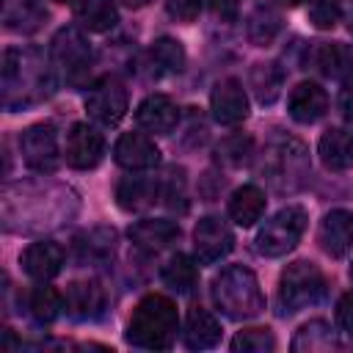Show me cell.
Segmentation results:
<instances>
[{
    "instance_id": "obj_6",
    "label": "cell",
    "mask_w": 353,
    "mask_h": 353,
    "mask_svg": "<svg viewBox=\"0 0 353 353\" xmlns=\"http://www.w3.org/2000/svg\"><path fill=\"white\" fill-rule=\"evenodd\" d=\"M325 295V276L314 262L298 259L284 268L279 279V306L281 314H295L306 306H314Z\"/></svg>"
},
{
    "instance_id": "obj_13",
    "label": "cell",
    "mask_w": 353,
    "mask_h": 353,
    "mask_svg": "<svg viewBox=\"0 0 353 353\" xmlns=\"http://www.w3.org/2000/svg\"><path fill=\"white\" fill-rule=\"evenodd\" d=\"M210 108H212V116L218 124H226V127L240 124L248 116V97H245L243 83L234 77L218 80L210 94Z\"/></svg>"
},
{
    "instance_id": "obj_46",
    "label": "cell",
    "mask_w": 353,
    "mask_h": 353,
    "mask_svg": "<svg viewBox=\"0 0 353 353\" xmlns=\"http://www.w3.org/2000/svg\"><path fill=\"white\" fill-rule=\"evenodd\" d=\"M350 30H353V22H350Z\"/></svg>"
},
{
    "instance_id": "obj_33",
    "label": "cell",
    "mask_w": 353,
    "mask_h": 353,
    "mask_svg": "<svg viewBox=\"0 0 353 353\" xmlns=\"http://www.w3.org/2000/svg\"><path fill=\"white\" fill-rule=\"evenodd\" d=\"M281 30V17L279 11L268 8V6H259L251 17H248V39L256 44V47H265L270 44Z\"/></svg>"
},
{
    "instance_id": "obj_28",
    "label": "cell",
    "mask_w": 353,
    "mask_h": 353,
    "mask_svg": "<svg viewBox=\"0 0 353 353\" xmlns=\"http://www.w3.org/2000/svg\"><path fill=\"white\" fill-rule=\"evenodd\" d=\"M116 248V232L110 226H94L74 237V251L80 262H105Z\"/></svg>"
},
{
    "instance_id": "obj_20",
    "label": "cell",
    "mask_w": 353,
    "mask_h": 353,
    "mask_svg": "<svg viewBox=\"0 0 353 353\" xmlns=\"http://www.w3.org/2000/svg\"><path fill=\"white\" fill-rule=\"evenodd\" d=\"M290 116L301 124H314L325 116L328 110V94L317 83H298L290 94Z\"/></svg>"
},
{
    "instance_id": "obj_32",
    "label": "cell",
    "mask_w": 353,
    "mask_h": 353,
    "mask_svg": "<svg viewBox=\"0 0 353 353\" xmlns=\"http://www.w3.org/2000/svg\"><path fill=\"white\" fill-rule=\"evenodd\" d=\"M331 347H336V339L325 320H312V323L301 325V331L292 339V350H309V353L317 350L320 353V350H331Z\"/></svg>"
},
{
    "instance_id": "obj_36",
    "label": "cell",
    "mask_w": 353,
    "mask_h": 353,
    "mask_svg": "<svg viewBox=\"0 0 353 353\" xmlns=\"http://www.w3.org/2000/svg\"><path fill=\"white\" fill-rule=\"evenodd\" d=\"M339 17H342V11H339L336 0H312V6H309V22L320 30L334 28L339 22Z\"/></svg>"
},
{
    "instance_id": "obj_35",
    "label": "cell",
    "mask_w": 353,
    "mask_h": 353,
    "mask_svg": "<svg viewBox=\"0 0 353 353\" xmlns=\"http://www.w3.org/2000/svg\"><path fill=\"white\" fill-rule=\"evenodd\" d=\"M232 350H237V353H270V350H276V336L270 328H245L232 339Z\"/></svg>"
},
{
    "instance_id": "obj_41",
    "label": "cell",
    "mask_w": 353,
    "mask_h": 353,
    "mask_svg": "<svg viewBox=\"0 0 353 353\" xmlns=\"http://www.w3.org/2000/svg\"><path fill=\"white\" fill-rule=\"evenodd\" d=\"M212 11L221 19H234V0H212Z\"/></svg>"
},
{
    "instance_id": "obj_21",
    "label": "cell",
    "mask_w": 353,
    "mask_h": 353,
    "mask_svg": "<svg viewBox=\"0 0 353 353\" xmlns=\"http://www.w3.org/2000/svg\"><path fill=\"white\" fill-rule=\"evenodd\" d=\"M309 61L314 63V69L331 80H347L353 74V50L347 44L339 41H320Z\"/></svg>"
},
{
    "instance_id": "obj_45",
    "label": "cell",
    "mask_w": 353,
    "mask_h": 353,
    "mask_svg": "<svg viewBox=\"0 0 353 353\" xmlns=\"http://www.w3.org/2000/svg\"><path fill=\"white\" fill-rule=\"evenodd\" d=\"M350 279H353V265H350Z\"/></svg>"
},
{
    "instance_id": "obj_12",
    "label": "cell",
    "mask_w": 353,
    "mask_h": 353,
    "mask_svg": "<svg viewBox=\"0 0 353 353\" xmlns=\"http://www.w3.org/2000/svg\"><path fill=\"white\" fill-rule=\"evenodd\" d=\"M234 248V234L232 229L221 221V218H201L193 229V251H196V262L201 265H212L218 259H223L229 251Z\"/></svg>"
},
{
    "instance_id": "obj_7",
    "label": "cell",
    "mask_w": 353,
    "mask_h": 353,
    "mask_svg": "<svg viewBox=\"0 0 353 353\" xmlns=\"http://www.w3.org/2000/svg\"><path fill=\"white\" fill-rule=\"evenodd\" d=\"M306 221H309V215H306V210L301 204H290V207L279 210L259 229V234H256V251L262 256H284L303 237Z\"/></svg>"
},
{
    "instance_id": "obj_25",
    "label": "cell",
    "mask_w": 353,
    "mask_h": 353,
    "mask_svg": "<svg viewBox=\"0 0 353 353\" xmlns=\"http://www.w3.org/2000/svg\"><path fill=\"white\" fill-rule=\"evenodd\" d=\"M47 22L44 6L36 0H3V25L14 33H36Z\"/></svg>"
},
{
    "instance_id": "obj_30",
    "label": "cell",
    "mask_w": 353,
    "mask_h": 353,
    "mask_svg": "<svg viewBox=\"0 0 353 353\" xmlns=\"http://www.w3.org/2000/svg\"><path fill=\"white\" fill-rule=\"evenodd\" d=\"M146 58H149V66H152L154 74H176L185 66V50H182V44L176 39H168V36L154 39L152 47H149V52H146Z\"/></svg>"
},
{
    "instance_id": "obj_18",
    "label": "cell",
    "mask_w": 353,
    "mask_h": 353,
    "mask_svg": "<svg viewBox=\"0 0 353 353\" xmlns=\"http://www.w3.org/2000/svg\"><path fill=\"white\" fill-rule=\"evenodd\" d=\"M127 234H130L135 248L154 254V251H163L179 240V223H174L168 218H146V221L132 223Z\"/></svg>"
},
{
    "instance_id": "obj_15",
    "label": "cell",
    "mask_w": 353,
    "mask_h": 353,
    "mask_svg": "<svg viewBox=\"0 0 353 353\" xmlns=\"http://www.w3.org/2000/svg\"><path fill=\"white\" fill-rule=\"evenodd\" d=\"M63 262H66V251H63L58 243H52V240L30 243V245L22 251V256H19L22 270H25L30 279H36V281H47V279L58 276L61 268H63Z\"/></svg>"
},
{
    "instance_id": "obj_43",
    "label": "cell",
    "mask_w": 353,
    "mask_h": 353,
    "mask_svg": "<svg viewBox=\"0 0 353 353\" xmlns=\"http://www.w3.org/2000/svg\"><path fill=\"white\" fill-rule=\"evenodd\" d=\"M284 6H301V3H306V0H281Z\"/></svg>"
},
{
    "instance_id": "obj_39",
    "label": "cell",
    "mask_w": 353,
    "mask_h": 353,
    "mask_svg": "<svg viewBox=\"0 0 353 353\" xmlns=\"http://www.w3.org/2000/svg\"><path fill=\"white\" fill-rule=\"evenodd\" d=\"M336 323L342 331L353 334V292H345L336 303Z\"/></svg>"
},
{
    "instance_id": "obj_1",
    "label": "cell",
    "mask_w": 353,
    "mask_h": 353,
    "mask_svg": "<svg viewBox=\"0 0 353 353\" xmlns=\"http://www.w3.org/2000/svg\"><path fill=\"white\" fill-rule=\"evenodd\" d=\"M77 212V196L63 185L25 182L3 190V223L11 232H39L61 226Z\"/></svg>"
},
{
    "instance_id": "obj_37",
    "label": "cell",
    "mask_w": 353,
    "mask_h": 353,
    "mask_svg": "<svg viewBox=\"0 0 353 353\" xmlns=\"http://www.w3.org/2000/svg\"><path fill=\"white\" fill-rule=\"evenodd\" d=\"M248 149H251V141L243 138V135H234V138H226L221 146H218V157L229 165H240L245 157H248Z\"/></svg>"
},
{
    "instance_id": "obj_23",
    "label": "cell",
    "mask_w": 353,
    "mask_h": 353,
    "mask_svg": "<svg viewBox=\"0 0 353 353\" xmlns=\"http://www.w3.org/2000/svg\"><path fill=\"white\" fill-rule=\"evenodd\" d=\"M185 345L190 350H207V347H215L218 339H221V323L215 320V314H210L207 309L201 306H193L185 317Z\"/></svg>"
},
{
    "instance_id": "obj_26",
    "label": "cell",
    "mask_w": 353,
    "mask_h": 353,
    "mask_svg": "<svg viewBox=\"0 0 353 353\" xmlns=\"http://www.w3.org/2000/svg\"><path fill=\"white\" fill-rule=\"evenodd\" d=\"M265 193L256 185H243L229 199V218L237 226H254L265 215Z\"/></svg>"
},
{
    "instance_id": "obj_14",
    "label": "cell",
    "mask_w": 353,
    "mask_h": 353,
    "mask_svg": "<svg viewBox=\"0 0 353 353\" xmlns=\"http://www.w3.org/2000/svg\"><path fill=\"white\" fill-rule=\"evenodd\" d=\"M113 157L127 171H149L160 163V149L143 132H124L113 146Z\"/></svg>"
},
{
    "instance_id": "obj_4",
    "label": "cell",
    "mask_w": 353,
    "mask_h": 353,
    "mask_svg": "<svg viewBox=\"0 0 353 353\" xmlns=\"http://www.w3.org/2000/svg\"><path fill=\"white\" fill-rule=\"evenodd\" d=\"M212 301L221 309V314L232 320H248L265 309V295L259 290V281L254 270L243 265H229L215 276Z\"/></svg>"
},
{
    "instance_id": "obj_11",
    "label": "cell",
    "mask_w": 353,
    "mask_h": 353,
    "mask_svg": "<svg viewBox=\"0 0 353 353\" xmlns=\"http://www.w3.org/2000/svg\"><path fill=\"white\" fill-rule=\"evenodd\" d=\"M105 154V138L99 130H94L91 124H72V130L66 132V143H63V157L72 168L77 171H88L94 165H99Z\"/></svg>"
},
{
    "instance_id": "obj_22",
    "label": "cell",
    "mask_w": 353,
    "mask_h": 353,
    "mask_svg": "<svg viewBox=\"0 0 353 353\" xmlns=\"http://www.w3.org/2000/svg\"><path fill=\"white\" fill-rule=\"evenodd\" d=\"M160 199V182L146 176H124L116 185V201L127 212H141Z\"/></svg>"
},
{
    "instance_id": "obj_27",
    "label": "cell",
    "mask_w": 353,
    "mask_h": 353,
    "mask_svg": "<svg viewBox=\"0 0 353 353\" xmlns=\"http://www.w3.org/2000/svg\"><path fill=\"white\" fill-rule=\"evenodd\" d=\"M248 83H251V91H254L259 105H273L281 97V88H284V69L273 61L254 63L251 74H248Z\"/></svg>"
},
{
    "instance_id": "obj_31",
    "label": "cell",
    "mask_w": 353,
    "mask_h": 353,
    "mask_svg": "<svg viewBox=\"0 0 353 353\" xmlns=\"http://www.w3.org/2000/svg\"><path fill=\"white\" fill-rule=\"evenodd\" d=\"M160 279H163V284L171 287L174 292L185 295V292H190V290L196 287L199 270H196V262H193L188 254H174V256L163 265Z\"/></svg>"
},
{
    "instance_id": "obj_8",
    "label": "cell",
    "mask_w": 353,
    "mask_h": 353,
    "mask_svg": "<svg viewBox=\"0 0 353 353\" xmlns=\"http://www.w3.org/2000/svg\"><path fill=\"white\" fill-rule=\"evenodd\" d=\"M52 58L61 66V72L66 74V80L74 83V85H80L88 77V69H91V58L94 55H91V47L83 39L80 30L61 28L55 33V39H52Z\"/></svg>"
},
{
    "instance_id": "obj_16",
    "label": "cell",
    "mask_w": 353,
    "mask_h": 353,
    "mask_svg": "<svg viewBox=\"0 0 353 353\" xmlns=\"http://www.w3.org/2000/svg\"><path fill=\"white\" fill-rule=\"evenodd\" d=\"M135 121H138V127H143V130H149L154 135H168L179 124V108L165 94H149L138 105Z\"/></svg>"
},
{
    "instance_id": "obj_34",
    "label": "cell",
    "mask_w": 353,
    "mask_h": 353,
    "mask_svg": "<svg viewBox=\"0 0 353 353\" xmlns=\"http://www.w3.org/2000/svg\"><path fill=\"white\" fill-rule=\"evenodd\" d=\"M28 309H30V314H33L39 323H52V320L61 314V309H63V295H61L55 287L41 284V287H36V290L30 292Z\"/></svg>"
},
{
    "instance_id": "obj_19",
    "label": "cell",
    "mask_w": 353,
    "mask_h": 353,
    "mask_svg": "<svg viewBox=\"0 0 353 353\" xmlns=\"http://www.w3.org/2000/svg\"><path fill=\"white\" fill-rule=\"evenodd\" d=\"M63 309L74 320H94L105 309V290L97 281H72L63 292Z\"/></svg>"
},
{
    "instance_id": "obj_44",
    "label": "cell",
    "mask_w": 353,
    "mask_h": 353,
    "mask_svg": "<svg viewBox=\"0 0 353 353\" xmlns=\"http://www.w3.org/2000/svg\"><path fill=\"white\" fill-rule=\"evenodd\" d=\"M55 3H72V6H77V0H55Z\"/></svg>"
},
{
    "instance_id": "obj_3",
    "label": "cell",
    "mask_w": 353,
    "mask_h": 353,
    "mask_svg": "<svg viewBox=\"0 0 353 353\" xmlns=\"http://www.w3.org/2000/svg\"><path fill=\"white\" fill-rule=\"evenodd\" d=\"M176 325L179 314L174 301L152 292L135 303L127 325V342L143 350H168L176 339Z\"/></svg>"
},
{
    "instance_id": "obj_5",
    "label": "cell",
    "mask_w": 353,
    "mask_h": 353,
    "mask_svg": "<svg viewBox=\"0 0 353 353\" xmlns=\"http://www.w3.org/2000/svg\"><path fill=\"white\" fill-rule=\"evenodd\" d=\"M259 168L273 190H298L309 176V152L301 141L281 138L265 152Z\"/></svg>"
},
{
    "instance_id": "obj_9",
    "label": "cell",
    "mask_w": 353,
    "mask_h": 353,
    "mask_svg": "<svg viewBox=\"0 0 353 353\" xmlns=\"http://www.w3.org/2000/svg\"><path fill=\"white\" fill-rule=\"evenodd\" d=\"M19 152L28 168L39 174H50L61 163V149H58V132L52 124H30L19 135Z\"/></svg>"
},
{
    "instance_id": "obj_10",
    "label": "cell",
    "mask_w": 353,
    "mask_h": 353,
    "mask_svg": "<svg viewBox=\"0 0 353 353\" xmlns=\"http://www.w3.org/2000/svg\"><path fill=\"white\" fill-rule=\"evenodd\" d=\"M85 110L99 124H119L124 119V113H127V91H124V85L119 80H113V77H102L99 83H94L88 88Z\"/></svg>"
},
{
    "instance_id": "obj_29",
    "label": "cell",
    "mask_w": 353,
    "mask_h": 353,
    "mask_svg": "<svg viewBox=\"0 0 353 353\" xmlns=\"http://www.w3.org/2000/svg\"><path fill=\"white\" fill-rule=\"evenodd\" d=\"M74 19L83 30L102 33L119 22V11H116L113 0H80L74 6Z\"/></svg>"
},
{
    "instance_id": "obj_24",
    "label": "cell",
    "mask_w": 353,
    "mask_h": 353,
    "mask_svg": "<svg viewBox=\"0 0 353 353\" xmlns=\"http://www.w3.org/2000/svg\"><path fill=\"white\" fill-rule=\"evenodd\" d=\"M320 160L325 163V168L331 171H347L353 168V132L331 127L323 132L320 143H317Z\"/></svg>"
},
{
    "instance_id": "obj_17",
    "label": "cell",
    "mask_w": 353,
    "mask_h": 353,
    "mask_svg": "<svg viewBox=\"0 0 353 353\" xmlns=\"http://www.w3.org/2000/svg\"><path fill=\"white\" fill-rule=\"evenodd\" d=\"M317 240H320L325 254L345 256L353 248V212L350 210H331L320 221Z\"/></svg>"
},
{
    "instance_id": "obj_2",
    "label": "cell",
    "mask_w": 353,
    "mask_h": 353,
    "mask_svg": "<svg viewBox=\"0 0 353 353\" xmlns=\"http://www.w3.org/2000/svg\"><path fill=\"white\" fill-rule=\"evenodd\" d=\"M52 94V74L36 50L3 52V105L25 108Z\"/></svg>"
},
{
    "instance_id": "obj_42",
    "label": "cell",
    "mask_w": 353,
    "mask_h": 353,
    "mask_svg": "<svg viewBox=\"0 0 353 353\" xmlns=\"http://www.w3.org/2000/svg\"><path fill=\"white\" fill-rule=\"evenodd\" d=\"M124 3H127V6H130V8H138V6H146V3H149V0H124Z\"/></svg>"
},
{
    "instance_id": "obj_38",
    "label": "cell",
    "mask_w": 353,
    "mask_h": 353,
    "mask_svg": "<svg viewBox=\"0 0 353 353\" xmlns=\"http://www.w3.org/2000/svg\"><path fill=\"white\" fill-rule=\"evenodd\" d=\"M204 0H165V11L176 19V22H193L201 11Z\"/></svg>"
},
{
    "instance_id": "obj_40",
    "label": "cell",
    "mask_w": 353,
    "mask_h": 353,
    "mask_svg": "<svg viewBox=\"0 0 353 353\" xmlns=\"http://www.w3.org/2000/svg\"><path fill=\"white\" fill-rule=\"evenodd\" d=\"M339 108H342L345 119L353 121V83L345 85V91H342V97H339Z\"/></svg>"
}]
</instances>
